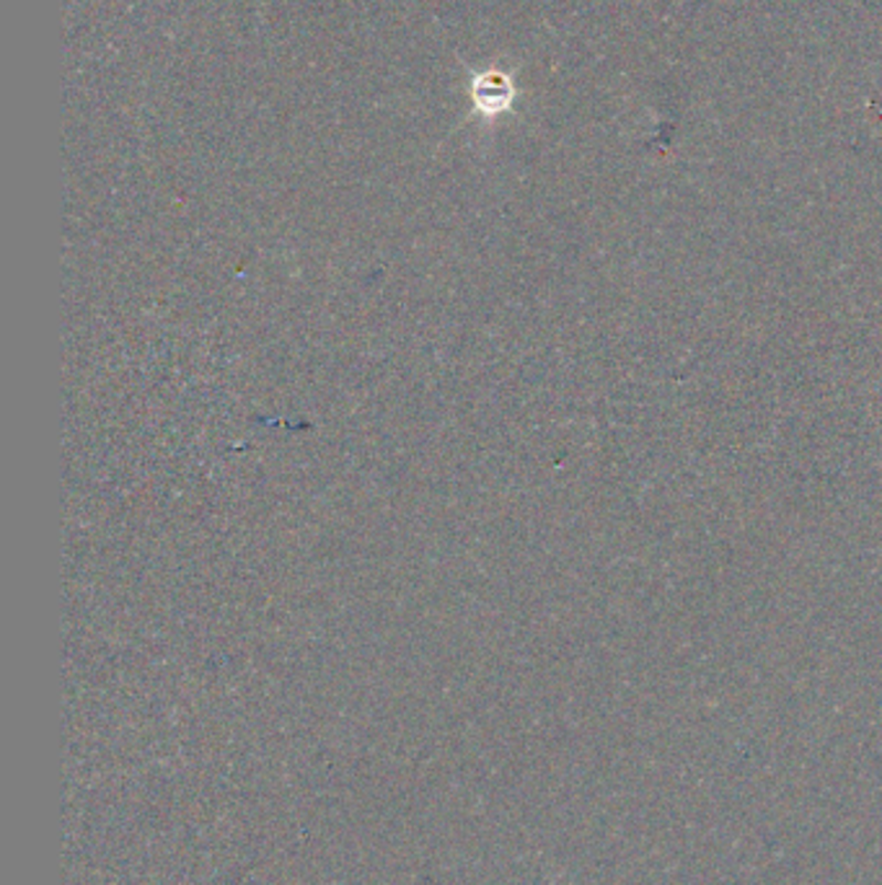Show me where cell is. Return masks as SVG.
I'll return each instance as SVG.
<instances>
[{"label":"cell","instance_id":"6da1fadb","mask_svg":"<svg viewBox=\"0 0 882 885\" xmlns=\"http://www.w3.org/2000/svg\"><path fill=\"white\" fill-rule=\"evenodd\" d=\"M512 94H516V91H512L510 78L500 71H487L474 75L471 98H474V109H479L481 115H500V112L510 109Z\"/></svg>","mask_w":882,"mask_h":885}]
</instances>
